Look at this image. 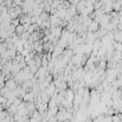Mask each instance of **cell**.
I'll use <instances>...</instances> for the list:
<instances>
[{
	"label": "cell",
	"mask_w": 122,
	"mask_h": 122,
	"mask_svg": "<svg viewBox=\"0 0 122 122\" xmlns=\"http://www.w3.org/2000/svg\"><path fill=\"white\" fill-rule=\"evenodd\" d=\"M88 29H89V32H97V31H98V29H100V24H98L97 21L92 20V21H91V24L88 26Z\"/></svg>",
	"instance_id": "cell-1"
}]
</instances>
